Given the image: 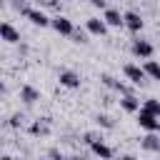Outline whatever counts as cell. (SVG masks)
<instances>
[{
    "instance_id": "5b68a950",
    "label": "cell",
    "mask_w": 160,
    "mask_h": 160,
    "mask_svg": "<svg viewBox=\"0 0 160 160\" xmlns=\"http://www.w3.org/2000/svg\"><path fill=\"white\" fill-rule=\"evenodd\" d=\"M142 25H145V22H142V15H138L135 10H128V12H125V28H128V30L140 32Z\"/></svg>"
},
{
    "instance_id": "5bb4252c",
    "label": "cell",
    "mask_w": 160,
    "mask_h": 160,
    "mask_svg": "<svg viewBox=\"0 0 160 160\" xmlns=\"http://www.w3.org/2000/svg\"><path fill=\"white\" fill-rule=\"evenodd\" d=\"M142 148L150 152H160V138L155 132H148V138H142Z\"/></svg>"
},
{
    "instance_id": "44dd1931",
    "label": "cell",
    "mask_w": 160,
    "mask_h": 160,
    "mask_svg": "<svg viewBox=\"0 0 160 160\" xmlns=\"http://www.w3.org/2000/svg\"><path fill=\"white\" fill-rule=\"evenodd\" d=\"M10 125H12V128H20V125H22V115H12Z\"/></svg>"
},
{
    "instance_id": "603a6c76",
    "label": "cell",
    "mask_w": 160,
    "mask_h": 160,
    "mask_svg": "<svg viewBox=\"0 0 160 160\" xmlns=\"http://www.w3.org/2000/svg\"><path fill=\"white\" fill-rule=\"evenodd\" d=\"M90 2H92L95 8H105V5H108V0H90Z\"/></svg>"
},
{
    "instance_id": "4fadbf2b",
    "label": "cell",
    "mask_w": 160,
    "mask_h": 160,
    "mask_svg": "<svg viewBox=\"0 0 160 160\" xmlns=\"http://www.w3.org/2000/svg\"><path fill=\"white\" fill-rule=\"evenodd\" d=\"M90 150H92L95 155H100V158H112V148H108V145L102 142V138L95 140V142H90Z\"/></svg>"
},
{
    "instance_id": "277c9868",
    "label": "cell",
    "mask_w": 160,
    "mask_h": 160,
    "mask_svg": "<svg viewBox=\"0 0 160 160\" xmlns=\"http://www.w3.org/2000/svg\"><path fill=\"white\" fill-rule=\"evenodd\" d=\"M50 25H52V28H55L60 35H72V32H75V25H72V22H70L65 15H55Z\"/></svg>"
},
{
    "instance_id": "7a4b0ae2",
    "label": "cell",
    "mask_w": 160,
    "mask_h": 160,
    "mask_svg": "<svg viewBox=\"0 0 160 160\" xmlns=\"http://www.w3.org/2000/svg\"><path fill=\"white\" fill-rule=\"evenodd\" d=\"M122 72H125V78H128L132 85H142V82H145V78H148L145 68H138V65H132V62H128V65L122 68Z\"/></svg>"
},
{
    "instance_id": "8992f818",
    "label": "cell",
    "mask_w": 160,
    "mask_h": 160,
    "mask_svg": "<svg viewBox=\"0 0 160 160\" xmlns=\"http://www.w3.org/2000/svg\"><path fill=\"white\" fill-rule=\"evenodd\" d=\"M132 55L135 58H152V45L148 40H132Z\"/></svg>"
},
{
    "instance_id": "30bf717a",
    "label": "cell",
    "mask_w": 160,
    "mask_h": 160,
    "mask_svg": "<svg viewBox=\"0 0 160 160\" xmlns=\"http://www.w3.org/2000/svg\"><path fill=\"white\" fill-rule=\"evenodd\" d=\"M0 32H2V40H5V42H20V32H18L10 22H2V25H0Z\"/></svg>"
},
{
    "instance_id": "9a60e30c",
    "label": "cell",
    "mask_w": 160,
    "mask_h": 160,
    "mask_svg": "<svg viewBox=\"0 0 160 160\" xmlns=\"http://www.w3.org/2000/svg\"><path fill=\"white\" fill-rule=\"evenodd\" d=\"M145 72H148L152 80H160V62H155V60H148V62H145Z\"/></svg>"
},
{
    "instance_id": "cb8c5ba5",
    "label": "cell",
    "mask_w": 160,
    "mask_h": 160,
    "mask_svg": "<svg viewBox=\"0 0 160 160\" xmlns=\"http://www.w3.org/2000/svg\"><path fill=\"white\" fill-rule=\"evenodd\" d=\"M32 2H40V5H45V0H32Z\"/></svg>"
},
{
    "instance_id": "ffe728a7",
    "label": "cell",
    "mask_w": 160,
    "mask_h": 160,
    "mask_svg": "<svg viewBox=\"0 0 160 160\" xmlns=\"http://www.w3.org/2000/svg\"><path fill=\"white\" fill-rule=\"evenodd\" d=\"M72 38H75V42H88V35H85V32H80V30H75V32H72Z\"/></svg>"
},
{
    "instance_id": "52a82bcc",
    "label": "cell",
    "mask_w": 160,
    "mask_h": 160,
    "mask_svg": "<svg viewBox=\"0 0 160 160\" xmlns=\"http://www.w3.org/2000/svg\"><path fill=\"white\" fill-rule=\"evenodd\" d=\"M58 80H60V85H62V88H70V90L80 88V78H78V75H75L72 70H60Z\"/></svg>"
},
{
    "instance_id": "6da1fadb",
    "label": "cell",
    "mask_w": 160,
    "mask_h": 160,
    "mask_svg": "<svg viewBox=\"0 0 160 160\" xmlns=\"http://www.w3.org/2000/svg\"><path fill=\"white\" fill-rule=\"evenodd\" d=\"M138 125H140L142 130H148V132H155V130L160 128V120H158V115H152L150 110L140 108V110H138Z\"/></svg>"
},
{
    "instance_id": "9c48e42d",
    "label": "cell",
    "mask_w": 160,
    "mask_h": 160,
    "mask_svg": "<svg viewBox=\"0 0 160 160\" xmlns=\"http://www.w3.org/2000/svg\"><path fill=\"white\" fill-rule=\"evenodd\" d=\"M88 32H92V35H105L108 32V22L105 20H100V18H90L88 20Z\"/></svg>"
},
{
    "instance_id": "d6986e66",
    "label": "cell",
    "mask_w": 160,
    "mask_h": 160,
    "mask_svg": "<svg viewBox=\"0 0 160 160\" xmlns=\"http://www.w3.org/2000/svg\"><path fill=\"white\" fill-rule=\"evenodd\" d=\"M100 80H102V82H105L108 88H112V90H115V82H118V80H115L112 75H108V72H102V75H100Z\"/></svg>"
},
{
    "instance_id": "7402d4cb",
    "label": "cell",
    "mask_w": 160,
    "mask_h": 160,
    "mask_svg": "<svg viewBox=\"0 0 160 160\" xmlns=\"http://www.w3.org/2000/svg\"><path fill=\"white\" fill-rule=\"evenodd\" d=\"M45 5H50V8H55V10H60V2H58V0H45Z\"/></svg>"
},
{
    "instance_id": "e0dca14e",
    "label": "cell",
    "mask_w": 160,
    "mask_h": 160,
    "mask_svg": "<svg viewBox=\"0 0 160 160\" xmlns=\"http://www.w3.org/2000/svg\"><path fill=\"white\" fill-rule=\"evenodd\" d=\"M48 122H35V125H30V132L32 135H48Z\"/></svg>"
},
{
    "instance_id": "7c38bea8",
    "label": "cell",
    "mask_w": 160,
    "mask_h": 160,
    "mask_svg": "<svg viewBox=\"0 0 160 160\" xmlns=\"http://www.w3.org/2000/svg\"><path fill=\"white\" fill-rule=\"evenodd\" d=\"M120 105H122V110H128V112H138V110H140V102H138V98H135L132 92H128V95H122V100H120Z\"/></svg>"
},
{
    "instance_id": "2e32d148",
    "label": "cell",
    "mask_w": 160,
    "mask_h": 160,
    "mask_svg": "<svg viewBox=\"0 0 160 160\" xmlns=\"http://www.w3.org/2000/svg\"><path fill=\"white\" fill-rule=\"evenodd\" d=\"M145 110H150L152 115H158L160 118V100H155V98H150V100H145V105H142Z\"/></svg>"
},
{
    "instance_id": "8fae6325",
    "label": "cell",
    "mask_w": 160,
    "mask_h": 160,
    "mask_svg": "<svg viewBox=\"0 0 160 160\" xmlns=\"http://www.w3.org/2000/svg\"><path fill=\"white\" fill-rule=\"evenodd\" d=\"M20 100H22V102H28V105H32L35 100H40V92H38L32 85H25V88L20 90Z\"/></svg>"
},
{
    "instance_id": "ac0fdd59",
    "label": "cell",
    "mask_w": 160,
    "mask_h": 160,
    "mask_svg": "<svg viewBox=\"0 0 160 160\" xmlns=\"http://www.w3.org/2000/svg\"><path fill=\"white\" fill-rule=\"evenodd\" d=\"M95 120H98V125H102V128H105V130H110V128H112V120H110V118H108V115H98V118H95Z\"/></svg>"
},
{
    "instance_id": "3957f363",
    "label": "cell",
    "mask_w": 160,
    "mask_h": 160,
    "mask_svg": "<svg viewBox=\"0 0 160 160\" xmlns=\"http://www.w3.org/2000/svg\"><path fill=\"white\" fill-rule=\"evenodd\" d=\"M22 15H25L32 25H40V28H48V25L52 22V20H50L42 10H35V8H25V10H22Z\"/></svg>"
},
{
    "instance_id": "ba28073f",
    "label": "cell",
    "mask_w": 160,
    "mask_h": 160,
    "mask_svg": "<svg viewBox=\"0 0 160 160\" xmlns=\"http://www.w3.org/2000/svg\"><path fill=\"white\" fill-rule=\"evenodd\" d=\"M110 28H120V25H125V15H120L118 10H112V8H108L105 10V18H102Z\"/></svg>"
}]
</instances>
